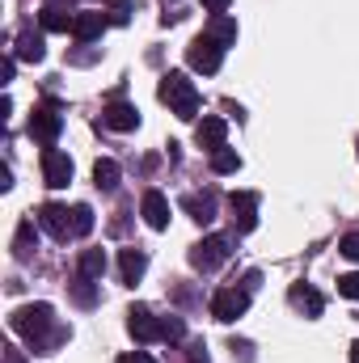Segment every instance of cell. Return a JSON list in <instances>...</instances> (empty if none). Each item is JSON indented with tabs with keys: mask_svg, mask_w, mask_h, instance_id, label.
<instances>
[{
	"mask_svg": "<svg viewBox=\"0 0 359 363\" xmlns=\"http://www.w3.org/2000/svg\"><path fill=\"white\" fill-rule=\"evenodd\" d=\"M338 254L351 258V262H359V233H347V237L338 241Z\"/></svg>",
	"mask_w": 359,
	"mask_h": 363,
	"instance_id": "obj_30",
	"label": "cell"
},
{
	"mask_svg": "<svg viewBox=\"0 0 359 363\" xmlns=\"http://www.w3.org/2000/svg\"><path fill=\"white\" fill-rule=\"evenodd\" d=\"M51 321H55V317H51V304H21V308H13V317H9L13 334H21V338L30 342V351H38V355H47L51 342H55V338H47Z\"/></svg>",
	"mask_w": 359,
	"mask_h": 363,
	"instance_id": "obj_1",
	"label": "cell"
},
{
	"mask_svg": "<svg viewBox=\"0 0 359 363\" xmlns=\"http://www.w3.org/2000/svg\"><path fill=\"white\" fill-rule=\"evenodd\" d=\"M43 182L51 190H64L72 182V157L60 152V148H43Z\"/></svg>",
	"mask_w": 359,
	"mask_h": 363,
	"instance_id": "obj_8",
	"label": "cell"
},
{
	"mask_svg": "<svg viewBox=\"0 0 359 363\" xmlns=\"http://www.w3.org/2000/svg\"><path fill=\"white\" fill-rule=\"evenodd\" d=\"M228 4H233V0H203V9H211V13H224Z\"/></svg>",
	"mask_w": 359,
	"mask_h": 363,
	"instance_id": "obj_34",
	"label": "cell"
},
{
	"mask_svg": "<svg viewBox=\"0 0 359 363\" xmlns=\"http://www.w3.org/2000/svg\"><path fill=\"white\" fill-rule=\"evenodd\" d=\"M17 60H26V64H38L43 55H47V47H43V34H34V30H26L21 38H17V51H13Z\"/></svg>",
	"mask_w": 359,
	"mask_h": 363,
	"instance_id": "obj_20",
	"label": "cell"
},
{
	"mask_svg": "<svg viewBox=\"0 0 359 363\" xmlns=\"http://www.w3.org/2000/svg\"><path fill=\"white\" fill-rule=\"evenodd\" d=\"M224 140H228V123H224V118H216V114H207V118L194 127V144H199L203 152H220V148H224Z\"/></svg>",
	"mask_w": 359,
	"mask_h": 363,
	"instance_id": "obj_11",
	"label": "cell"
},
{
	"mask_svg": "<svg viewBox=\"0 0 359 363\" xmlns=\"http://www.w3.org/2000/svg\"><path fill=\"white\" fill-rule=\"evenodd\" d=\"M60 131H64V114H60V101L55 97H47V101H38L34 106V114H30V135L38 140V144H55L60 140Z\"/></svg>",
	"mask_w": 359,
	"mask_h": 363,
	"instance_id": "obj_3",
	"label": "cell"
},
{
	"mask_svg": "<svg viewBox=\"0 0 359 363\" xmlns=\"http://www.w3.org/2000/svg\"><path fill=\"white\" fill-rule=\"evenodd\" d=\"M355 152H359V140H355Z\"/></svg>",
	"mask_w": 359,
	"mask_h": 363,
	"instance_id": "obj_36",
	"label": "cell"
},
{
	"mask_svg": "<svg viewBox=\"0 0 359 363\" xmlns=\"http://www.w3.org/2000/svg\"><path fill=\"white\" fill-rule=\"evenodd\" d=\"M38 224L55 237V241H68V237H77L72 233V211L68 207H60V203H43V211H38Z\"/></svg>",
	"mask_w": 359,
	"mask_h": 363,
	"instance_id": "obj_10",
	"label": "cell"
},
{
	"mask_svg": "<svg viewBox=\"0 0 359 363\" xmlns=\"http://www.w3.org/2000/svg\"><path fill=\"white\" fill-rule=\"evenodd\" d=\"M228 211H233L237 233H254L258 228V194L254 190H233L228 194Z\"/></svg>",
	"mask_w": 359,
	"mask_h": 363,
	"instance_id": "obj_7",
	"label": "cell"
},
{
	"mask_svg": "<svg viewBox=\"0 0 359 363\" xmlns=\"http://www.w3.org/2000/svg\"><path fill=\"white\" fill-rule=\"evenodd\" d=\"M77 271L97 283V279L106 274V254H101V250H81V258H77Z\"/></svg>",
	"mask_w": 359,
	"mask_h": 363,
	"instance_id": "obj_22",
	"label": "cell"
},
{
	"mask_svg": "<svg viewBox=\"0 0 359 363\" xmlns=\"http://www.w3.org/2000/svg\"><path fill=\"white\" fill-rule=\"evenodd\" d=\"M228 254H233V241L216 233V237H203V241L190 250V267H194V271H203V274H211L220 262H228Z\"/></svg>",
	"mask_w": 359,
	"mask_h": 363,
	"instance_id": "obj_4",
	"label": "cell"
},
{
	"mask_svg": "<svg viewBox=\"0 0 359 363\" xmlns=\"http://www.w3.org/2000/svg\"><path fill=\"white\" fill-rule=\"evenodd\" d=\"M211 43H220V47H233L237 43V21L228 17V13H211V21H207V30H203Z\"/></svg>",
	"mask_w": 359,
	"mask_h": 363,
	"instance_id": "obj_16",
	"label": "cell"
},
{
	"mask_svg": "<svg viewBox=\"0 0 359 363\" xmlns=\"http://www.w3.org/2000/svg\"><path fill=\"white\" fill-rule=\"evenodd\" d=\"M186 64H190L194 72L211 77V72H220V64H224V47H220V43H211L207 34H199V38L186 47Z\"/></svg>",
	"mask_w": 359,
	"mask_h": 363,
	"instance_id": "obj_5",
	"label": "cell"
},
{
	"mask_svg": "<svg viewBox=\"0 0 359 363\" xmlns=\"http://www.w3.org/2000/svg\"><path fill=\"white\" fill-rule=\"evenodd\" d=\"M190 363H207V351H203V342H194V347H190Z\"/></svg>",
	"mask_w": 359,
	"mask_h": 363,
	"instance_id": "obj_33",
	"label": "cell"
},
{
	"mask_svg": "<svg viewBox=\"0 0 359 363\" xmlns=\"http://www.w3.org/2000/svg\"><path fill=\"white\" fill-rule=\"evenodd\" d=\"M93 182H97V190H114L118 186V165L114 161H97L93 165Z\"/></svg>",
	"mask_w": 359,
	"mask_h": 363,
	"instance_id": "obj_23",
	"label": "cell"
},
{
	"mask_svg": "<svg viewBox=\"0 0 359 363\" xmlns=\"http://www.w3.org/2000/svg\"><path fill=\"white\" fill-rule=\"evenodd\" d=\"M72 296H77V304L93 308V304H97V287H93V279H85V274H81V279L72 283Z\"/></svg>",
	"mask_w": 359,
	"mask_h": 363,
	"instance_id": "obj_27",
	"label": "cell"
},
{
	"mask_svg": "<svg viewBox=\"0 0 359 363\" xmlns=\"http://www.w3.org/2000/svg\"><path fill=\"white\" fill-rule=\"evenodd\" d=\"M114 363H157L153 355H144V351H127V355H118Z\"/></svg>",
	"mask_w": 359,
	"mask_h": 363,
	"instance_id": "obj_31",
	"label": "cell"
},
{
	"mask_svg": "<svg viewBox=\"0 0 359 363\" xmlns=\"http://www.w3.org/2000/svg\"><path fill=\"white\" fill-rule=\"evenodd\" d=\"M72 233H77V237H89V233H93L89 203H77V207H72Z\"/></svg>",
	"mask_w": 359,
	"mask_h": 363,
	"instance_id": "obj_25",
	"label": "cell"
},
{
	"mask_svg": "<svg viewBox=\"0 0 359 363\" xmlns=\"http://www.w3.org/2000/svg\"><path fill=\"white\" fill-rule=\"evenodd\" d=\"M351 363H359V342H355V347H351Z\"/></svg>",
	"mask_w": 359,
	"mask_h": 363,
	"instance_id": "obj_35",
	"label": "cell"
},
{
	"mask_svg": "<svg viewBox=\"0 0 359 363\" xmlns=\"http://www.w3.org/2000/svg\"><path fill=\"white\" fill-rule=\"evenodd\" d=\"M338 296L359 300V271H351V274H343V279H338Z\"/></svg>",
	"mask_w": 359,
	"mask_h": 363,
	"instance_id": "obj_29",
	"label": "cell"
},
{
	"mask_svg": "<svg viewBox=\"0 0 359 363\" xmlns=\"http://www.w3.org/2000/svg\"><path fill=\"white\" fill-rule=\"evenodd\" d=\"M101 13L110 17V26H127V21H131V0H106Z\"/></svg>",
	"mask_w": 359,
	"mask_h": 363,
	"instance_id": "obj_26",
	"label": "cell"
},
{
	"mask_svg": "<svg viewBox=\"0 0 359 363\" xmlns=\"http://www.w3.org/2000/svg\"><path fill=\"white\" fill-rule=\"evenodd\" d=\"M13 72H17V55H9V60H4V68H0V77H4V85L13 81Z\"/></svg>",
	"mask_w": 359,
	"mask_h": 363,
	"instance_id": "obj_32",
	"label": "cell"
},
{
	"mask_svg": "<svg viewBox=\"0 0 359 363\" xmlns=\"http://www.w3.org/2000/svg\"><path fill=\"white\" fill-rule=\"evenodd\" d=\"M127 330H131L136 342H161V317H153L144 304L127 308Z\"/></svg>",
	"mask_w": 359,
	"mask_h": 363,
	"instance_id": "obj_9",
	"label": "cell"
},
{
	"mask_svg": "<svg viewBox=\"0 0 359 363\" xmlns=\"http://www.w3.org/2000/svg\"><path fill=\"white\" fill-rule=\"evenodd\" d=\"M110 26V17L106 13H93V9H85V13H77L72 17V38L81 43V47H89L93 38H101V30Z\"/></svg>",
	"mask_w": 359,
	"mask_h": 363,
	"instance_id": "obj_12",
	"label": "cell"
},
{
	"mask_svg": "<svg viewBox=\"0 0 359 363\" xmlns=\"http://www.w3.org/2000/svg\"><path fill=\"white\" fill-rule=\"evenodd\" d=\"M182 338H186L182 317H161V342H182Z\"/></svg>",
	"mask_w": 359,
	"mask_h": 363,
	"instance_id": "obj_28",
	"label": "cell"
},
{
	"mask_svg": "<svg viewBox=\"0 0 359 363\" xmlns=\"http://www.w3.org/2000/svg\"><path fill=\"white\" fill-rule=\"evenodd\" d=\"M101 123H106L110 131H136V127H140V110L127 106V101H110V106L101 110Z\"/></svg>",
	"mask_w": 359,
	"mask_h": 363,
	"instance_id": "obj_13",
	"label": "cell"
},
{
	"mask_svg": "<svg viewBox=\"0 0 359 363\" xmlns=\"http://www.w3.org/2000/svg\"><path fill=\"white\" fill-rule=\"evenodd\" d=\"M157 97H161L178 118H194V114H199V89H194V81H186V72H165L161 85H157Z\"/></svg>",
	"mask_w": 359,
	"mask_h": 363,
	"instance_id": "obj_2",
	"label": "cell"
},
{
	"mask_svg": "<svg viewBox=\"0 0 359 363\" xmlns=\"http://www.w3.org/2000/svg\"><path fill=\"white\" fill-rule=\"evenodd\" d=\"M34 245H38V233H34V220H21L17 224V237H13V254L26 262L30 254H34Z\"/></svg>",
	"mask_w": 359,
	"mask_h": 363,
	"instance_id": "obj_21",
	"label": "cell"
},
{
	"mask_svg": "<svg viewBox=\"0 0 359 363\" xmlns=\"http://www.w3.org/2000/svg\"><path fill=\"white\" fill-rule=\"evenodd\" d=\"M72 17H77V13H68L64 4H47V9L38 13V21H43L47 34H72Z\"/></svg>",
	"mask_w": 359,
	"mask_h": 363,
	"instance_id": "obj_15",
	"label": "cell"
},
{
	"mask_svg": "<svg viewBox=\"0 0 359 363\" xmlns=\"http://www.w3.org/2000/svg\"><path fill=\"white\" fill-rule=\"evenodd\" d=\"M182 207H186L190 220H199V224H211V220H216V194H186Z\"/></svg>",
	"mask_w": 359,
	"mask_h": 363,
	"instance_id": "obj_19",
	"label": "cell"
},
{
	"mask_svg": "<svg viewBox=\"0 0 359 363\" xmlns=\"http://www.w3.org/2000/svg\"><path fill=\"white\" fill-rule=\"evenodd\" d=\"M211 169L216 174H237L241 169V157L233 148H220V152H211Z\"/></svg>",
	"mask_w": 359,
	"mask_h": 363,
	"instance_id": "obj_24",
	"label": "cell"
},
{
	"mask_svg": "<svg viewBox=\"0 0 359 363\" xmlns=\"http://www.w3.org/2000/svg\"><path fill=\"white\" fill-rule=\"evenodd\" d=\"M245 308H250V287H220L216 296H211V317L216 321H237V317H245Z\"/></svg>",
	"mask_w": 359,
	"mask_h": 363,
	"instance_id": "obj_6",
	"label": "cell"
},
{
	"mask_svg": "<svg viewBox=\"0 0 359 363\" xmlns=\"http://www.w3.org/2000/svg\"><path fill=\"white\" fill-rule=\"evenodd\" d=\"M140 211H144V224L148 228H170V203H165V194L161 190H144V203H140Z\"/></svg>",
	"mask_w": 359,
	"mask_h": 363,
	"instance_id": "obj_14",
	"label": "cell"
},
{
	"mask_svg": "<svg viewBox=\"0 0 359 363\" xmlns=\"http://www.w3.org/2000/svg\"><path fill=\"white\" fill-rule=\"evenodd\" d=\"M287 300H292V304H296L304 317H321V308H326V300H321L313 287H304V283H296V287L287 291Z\"/></svg>",
	"mask_w": 359,
	"mask_h": 363,
	"instance_id": "obj_18",
	"label": "cell"
},
{
	"mask_svg": "<svg viewBox=\"0 0 359 363\" xmlns=\"http://www.w3.org/2000/svg\"><path fill=\"white\" fill-rule=\"evenodd\" d=\"M148 271V254L144 250H123L118 254V274H123V283H140V274Z\"/></svg>",
	"mask_w": 359,
	"mask_h": 363,
	"instance_id": "obj_17",
	"label": "cell"
}]
</instances>
